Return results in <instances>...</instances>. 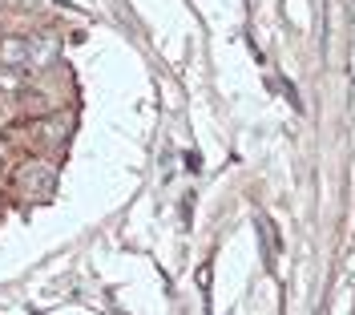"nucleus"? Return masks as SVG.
I'll use <instances>...</instances> for the list:
<instances>
[{
	"label": "nucleus",
	"mask_w": 355,
	"mask_h": 315,
	"mask_svg": "<svg viewBox=\"0 0 355 315\" xmlns=\"http://www.w3.org/2000/svg\"><path fill=\"white\" fill-rule=\"evenodd\" d=\"M0 57H4V65H33V61L53 57V45L49 41H33V37H12V41L0 45Z\"/></svg>",
	"instance_id": "nucleus-1"
},
{
	"label": "nucleus",
	"mask_w": 355,
	"mask_h": 315,
	"mask_svg": "<svg viewBox=\"0 0 355 315\" xmlns=\"http://www.w3.org/2000/svg\"><path fill=\"white\" fill-rule=\"evenodd\" d=\"M17 182H21V186H28V190H33V194H53V170H49V166H28V170H21V174H17Z\"/></svg>",
	"instance_id": "nucleus-2"
}]
</instances>
